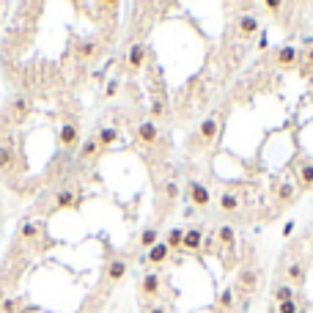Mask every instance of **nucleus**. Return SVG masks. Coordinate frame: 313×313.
Wrapping results in <instances>:
<instances>
[{"instance_id": "1", "label": "nucleus", "mask_w": 313, "mask_h": 313, "mask_svg": "<svg viewBox=\"0 0 313 313\" xmlns=\"http://www.w3.org/2000/svg\"><path fill=\"white\" fill-rule=\"evenodd\" d=\"M256 288H258V269L256 266H242L239 275H236V291H239V297L245 299L247 294H253Z\"/></svg>"}, {"instance_id": "2", "label": "nucleus", "mask_w": 313, "mask_h": 313, "mask_svg": "<svg viewBox=\"0 0 313 313\" xmlns=\"http://www.w3.org/2000/svg\"><path fill=\"white\" fill-rule=\"evenodd\" d=\"M77 143H80V124H74V121L61 124V129H58V146L63 151H72V148H77Z\"/></svg>"}, {"instance_id": "3", "label": "nucleus", "mask_w": 313, "mask_h": 313, "mask_svg": "<svg viewBox=\"0 0 313 313\" xmlns=\"http://www.w3.org/2000/svg\"><path fill=\"white\" fill-rule=\"evenodd\" d=\"M77 206H80L77 190L63 187V190H58V193H55V201H52V206H50V214L52 212H66V209H77Z\"/></svg>"}, {"instance_id": "4", "label": "nucleus", "mask_w": 313, "mask_h": 313, "mask_svg": "<svg viewBox=\"0 0 313 313\" xmlns=\"http://www.w3.org/2000/svg\"><path fill=\"white\" fill-rule=\"evenodd\" d=\"M187 198L195 209H206L212 204V190H209L204 182H190L187 184Z\"/></svg>"}, {"instance_id": "5", "label": "nucleus", "mask_w": 313, "mask_h": 313, "mask_svg": "<svg viewBox=\"0 0 313 313\" xmlns=\"http://www.w3.org/2000/svg\"><path fill=\"white\" fill-rule=\"evenodd\" d=\"M20 160H17V151L9 140H0V176H9V173L20 171Z\"/></svg>"}, {"instance_id": "6", "label": "nucleus", "mask_w": 313, "mask_h": 313, "mask_svg": "<svg viewBox=\"0 0 313 313\" xmlns=\"http://www.w3.org/2000/svg\"><path fill=\"white\" fill-rule=\"evenodd\" d=\"M126 269H129L126 258L113 256V258L107 261V266H104V280H107V283H121L126 277Z\"/></svg>"}, {"instance_id": "7", "label": "nucleus", "mask_w": 313, "mask_h": 313, "mask_svg": "<svg viewBox=\"0 0 313 313\" xmlns=\"http://www.w3.org/2000/svg\"><path fill=\"white\" fill-rule=\"evenodd\" d=\"M31 113H33V102L28 99V96H17L9 107V118L14 121V124H25Z\"/></svg>"}, {"instance_id": "8", "label": "nucleus", "mask_w": 313, "mask_h": 313, "mask_svg": "<svg viewBox=\"0 0 313 313\" xmlns=\"http://www.w3.org/2000/svg\"><path fill=\"white\" fill-rule=\"evenodd\" d=\"M217 129H220L217 118H206L204 124L198 126V132H195V143H198L195 148H206L209 143H212L214 137H217Z\"/></svg>"}, {"instance_id": "9", "label": "nucleus", "mask_w": 313, "mask_h": 313, "mask_svg": "<svg viewBox=\"0 0 313 313\" xmlns=\"http://www.w3.org/2000/svg\"><path fill=\"white\" fill-rule=\"evenodd\" d=\"M140 294H143V297H148V299H160V294H162V277L156 275V272H146V275H143Z\"/></svg>"}, {"instance_id": "10", "label": "nucleus", "mask_w": 313, "mask_h": 313, "mask_svg": "<svg viewBox=\"0 0 313 313\" xmlns=\"http://www.w3.org/2000/svg\"><path fill=\"white\" fill-rule=\"evenodd\" d=\"M297 193H299V190L294 187L291 182H277V184H275V190H272V195H275L277 206H288V204H294V201H297Z\"/></svg>"}, {"instance_id": "11", "label": "nucleus", "mask_w": 313, "mask_h": 313, "mask_svg": "<svg viewBox=\"0 0 313 313\" xmlns=\"http://www.w3.org/2000/svg\"><path fill=\"white\" fill-rule=\"evenodd\" d=\"M143 63H146V44H132L129 52H126V69L129 72H140Z\"/></svg>"}, {"instance_id": "12", "label": "nucleus", "mask_w": 313, "mask_h": 313, "mask_svg": "<svg viewBox=\"0 0 313 313\" xmlns=\"http://www.w3.org/2000/svg\"><path fill=\"white\" fill-rule=\"evenodd\" d=\"M156 137H160V126H156V121H143L140 126H137V140L143 143V146H154Z\"/></svg>"}, {"instance_id": "13", "label": "nucleus", "mask_w": 313, "mask_h": 313, "mask_svg": "<svg viewBox=\"0 0 313 313\" xmlns=\"http://www.w3.org/2000/svg\"><path fill=\"white\" fill-rule=\"evenodd\" d=\"M201 247H204V228L193 225V228H187V231H184V247H182V250L198 253Z\"/></svg>"}, {"instance_id": "14", "label": "nucleus", "mask_w": 313, "mask_h": 313, "mask_svg": "<svg viewBox=\"0 0 313 313\" xmlns=\"http://www.w3.org/2000/svg\"><path fill=\"white\" fill-rule=\"evenodd\" d=\"M286 283H291V286H302L305 283V261L294 258L286 264Z\"/></svg>"}, {"instance_id": "15", "label": "nucleus", "mask_w": 313, "mask_h": 313, "mask_svg": "<svg viewBox=\"0 0 313 313\" xmlns=\"http://www.w3.org/2000/svg\"><path fill=\"white\" fill-rule=\"evenodd\" d=\"M74 55H77V61H94L99 55V42L96 39H83L77 44V50H74Z\"/></svg>"}, {"instance_id": "16", "label": "nucleus", "mask_w": 313, "mask_h": 313, "mask_svg": "<svg viewBox=\"0 0 313 313\" xmlns=\"http://www.w3.org/2000/svg\"><path fill=\"white\" fill-rule=\"evenodd\" d=\"M297 182H299V190H313V162L310 160H305V162H299L297 168Z\"/></svg>"}, {"instance_id": "17", "label": "nucleus", "mask_w": 313, "mask_h": 313, "mask_svg": "<svg viewBox=\"0 0 313 313\" xmlns=\"http://www.w3.org/2000/svg\"><path fill=\"white\" fill-rule=\"evenodd\" d=\"M217 206H220V212H223V214H236V212H239V195L231 193V190H225V193H220Z\"/></svg>"}, {"instance_id": "18", "label": "nucleus", "mask_w": 313, "mask_h": 313, "mask_svg": "<svg viewBox=\"0 0 313 313\" xmlns=\"http://www.w3.org/2000/svg\"><path fill=\"white\" fill-rule=\"evenodd\" d=\"M168 258H171V250H168L165 242H156L151 250L146 253V261H148V264H154V266H162Z\"/></svg>"}, {"instance_id": "19", "label": "nucleus", "mask_w": 313, "mask_h": 313, "mask_svg": "<svg viewBox=\"0 0 313 313\" xmlns=\"http://www.w3.org/2000/svg\"><path fill=\"white\" fill-rule=\"evenodd\" d=\"M102 154V146L96 143V137H88V140L80 146V154H77V160L80 162H91V160H96V156Z\"/></svg>"}, {"instance_id": "20", "label": "nucleus", "mask_w": 313, "mask_h": 313, "mask_svg": "<svg viewBox=\"0 0 313 313\" xmlns=\"http://www.w3.org/2000/svg\"><path fill=\"white\" fill-rule=\"evenodd\" d=\"M118 126H102L99 129V135H96V143H99L102 146V151L104 148H110V146H115V143H118Z\"/></svg>"}, {"instance_id": "21", "label": "nucleus", "mask_w": 313, "mask_h": 313, "mask_svg": "<svg viewBox=\"0 0 313 313\" xmlns=\"http://www.w3.org/2000/svg\"><path fill=\"white\" fill-rule=\"evenodd\" d=\"M156 242H160V231H156V225H148V228H143L140 236H137V245H140L146 253L151 250Z\"/></svg>"}, {"instance_id": "22", "label": "nucleus", "mask_w": 313, "mask_h": 313, "mask_svg": "<svg viewBox=\"0 0 313 313\" xmlns=\"http://www.w3.org/2000/svg\"><path fill=\"white\" fill-rule=\"evenodd\" d=\"M236 31H239V36H256V33H258V20H256L253 14L239 17V22H236Z\"/></svg>"}, {"instance_id": "23", "label": "nucleus", "mask_w": 313, "mask_h": 313, "mask_svg": "<svg viewBox=\"0 0 313 313\" xmlns=\"http://www.w3.org/2000/svg\"><path fill=\"white\" fill-rule=\"evenodd\" d=\"M165 245H168V250H182V247H184V228H179V225H176V228H171V231H168V234H165Z\"/></svg>"}, {"instance_id": "24", "label": "nucleus", "mask_w": 313, "mask_h": 313, "mask_svg": "<svg viewBox=\"0 0 313 313\" xmlns=\"http://www.w3.org/2000/svg\"><path fill=\"white\" fill-rule=\"evenodd\" d=\"M39 236H42V228H39V223H22V225H20V242L31 245V242L39 239Z\"/></svg>"}, {"instance_id": "25", "label": "nucleus", "mask_w": 313, "mask_h": 313, "mask_svg": "<svg viewBox=\"0 0 313 313\" xmlns=\"http://www.w3.org/2000/svg\"><path fill=\"white\" fill-rule=\"evenodd\" d=\"M234 305H236V288H223L217 297V310L228 313V310H234Z\"/></svg>"}, {"instance_id": "26", "label": "nucleus", "mask_w": 313, "mask_h": 313, "mask_svg": "<svg viewBox=\"0 0 313 313\" xmlns=\"http://www.w3.org/2000/svg\"><path fill=\"white\" fill-rule=\"evenodd\" d=\"M22 302H25V299L17 297V294H6V297H0V313H20Z\"/></svg>"}, {"instance_id": "27", "label": "nucleus", "mask_w": 313, "mask_h": 313, "mask_svg": "<svg viewBox=\"0 0 313 313\" xmlns=\"http://www.w3.org/2000/svg\"><path fill=\"white\" fill-rule=\"evenodd\" d=\"M217 242L225 247V250H234V245H236V231L231 228V225H220V228H217Z\"/></svg>"}, {"instance_id": "28", "label": "nucleus", "mask_w": 313, "mask_h": 313, "mask_svg": "<svg viewBox=\"0 0 313 313\" xmlns=\"http://www.w3.org/2000/svg\"><path fill=\"white\" fill-rule=\"evenodd\" d=\"M272 297H275V302H288V299H297V294H294V286L291 283H277L275 291H272Z\"/></svg>"}, {"instance_id": "29", "label": "nucleus", "mask_w": 313, "mask_h": 313, "mask_svg": "<svg viewBox=\"0 0 313 313\" xmlns=\"http://www.w3.org/2000/svg\"><path fill=\"white\" fill-rule=\"evenodd\" d=\"M160 195H162V201H165V206H173L179 201V184L176 182H165L162 190H160Z\"/></svg>"}, {"instance_id": "30", "label": "nucleus", "mask_w": 313, "mask_h": 313, "mask_svg": "<svg viewBox=\"0 0 313 313\" xmlns=\"http://www.w3.org/2000/svg\"><path fill=\"white\" fill-rule=\"evenodd\" d=\"M277 66H297V50L294 47H283L280 52H277Z\"/></svg>"}, {"instance_id": "31", "label": "nucleus", "mask_w": 313, "mask_h": 313, "mask_svg": "<svg viewBox=\"0 0 313 313\" xmlns=\"http://www.w3.org/2000/svg\"><path fill=\"white\" fill-rule=\"evenodd\" d=\"M277 313H302L297 299H288V302H280L277 305Z\"/></svg>"}, {"instance_id": "32", "label": "nucleus", "mask_w": 313, "mask_h": 313, "mask_svg": "<svg viewBox=\"0 0 313 313\" xmlns=\"http://www.w3.org/2000/svg\"><path fill=\"white\" fill-rule=\"evenodd\" d=\"M154 118H165V102H162V99L151 102V121Z\"/></svg>"}, {"instance_id": "33", "label": "nucleus", "mask_w": 313, "mask_h": 313, "mask_svg": "<svg viewBox=\"0 0 313 313\" xmlns=\"http://www.w3.org/2000/svg\"><path fill=\"white\" fill-rule=\"evenodd\" d=\"M118 88H121L118 80H110V83L104 85V96H115V94H118Z\"/></svg>"}, {"instance_id": "34", "label": "nucleus", "mask_w": 313, "mask_h": 313, "mask_svg": "<svg viewBox=\"0 0 313 313\" xmlns=\"http://www.w3.org/2000/svg\"><path fill=\"white\" fill-rule=\"evenodd\" d=\"M283 9H286V6L277 3V0H269V3H266V11H283Z\"/></svg>"}, {"instance_id": "35", "label": "nucleus", "mask_w": 313, "mask_h": 313, "mask_svg": "<svg viewBox=\"0 0 313 313\" xmlns=\"http://www.w3.org/2000/svg\"><path fill=\"white\" fill-rule=\"evenodd\" d=\"M146 313H168V308H165V305H151Z\"/></svg>"}, {"instance_id": "36", "label": "nucleus", "mask_w": 313, "mask_h": 313, "mask_svg": "<svg viewBox=\"0 0 313 313\" xmlns=\"http://www.w3.org/2000/svg\"><path fill=\"white\" fill-rule=\"evenodd\" d=\"M291 231H294V220H288V223L283 225V236H288V234H291Z\"/></svg>"}, {"instance_id": "37", "label": "nucleus", "mask_w": 313, "mask_h": 313, "mask_svg": "<svg viewBox=\"0 0 313 313\" xmlns=\"http://www.w3.org/2000/svg\"><path fill=\"white\" fill-rule=\"evenodd\" d=\"M308 66H313V50L308 52Z\"/></svg>"}]
</instances>
